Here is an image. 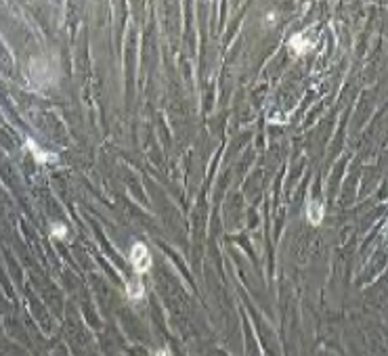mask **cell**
Here are the masks:
<instances>
[{
	"mask_svg": "<svg viewBox=\"0 0 388 356\" xmlns=\"http://www.w3.org/2000/svg\"><path fill=\"white\" fill-rule=\"evenodd\" d=\"M130 264H132L134 273H137L139 276L151 268L153 260H151V256H149V249L145 247V243H134L132 245V249H130Z\"/></svg>",
	"mask_w": 388,
	"mask_h": 356,
	"instance_id": "1",
	"label": "cell"
},
{
	"mask_svg": "<svg viewBox=\"0 0 388 356\" xmlns=\"http://www.w3.org/2000/svg\"><path fill=\"white\" fill-rule=\"evenodd\" d=\"M323 216H326L323 203L317 201V199H311V201H308V205H306V220H308V222L317 226V224H321Z\"/></svg>",
	"mask_w": 388,
	"mask_h": 356,
	"instance_id": "2",
	"label": "cell"
},
{
	"mask_svg": "<svg viewBox=\"0 0 388 356\" xmlns=\"http://www.w3.org/2000/svg\"><path fill=\"white\" fill-rule=\"evenodd\" d=\"M126 296H128V300H132V302H137V300H141L145 296V285L139 279V274L126 285Z\"/></svg>",
	"mask_w": 388,
	"mask_h": 356,
	"instance_id": "3",
	"label": "cell"
},
{
	"mask_svg": "<svg viewBox=\"0 0 388 356\" xmlns=\"http://www.w3.org/2000/svg\"><path fill=\"white\" fill-rule=\"evenodd\" d=\"M315 46V42H308L306 38H302V36H294V38H290V49L294 51L296 55H306L308 51H311Z\"/></svg>",
	"mask_w": 388,
	"mask_h": 356,
	"instance_id": "4",
	"label": "cell"
},
{
	"mask_svg": "<svg viewBox=\"0 0 388 356\" xmlns=\"http://www.w3.org/2000/svg\"><path fill=\"white\" fill-rule=\"evenodd\" d=\"M26 145H28V149H30L31 153H34V157H36V160L40 162V164H49V162H55V155H53V153H44L42 149L38 147L34 140H28Z\"/></svg>",
	"mask_w": 388,
	"mask_h": 356,
	"instance_id": "5",
	"label": "cell"
},
{
	"mask_svg": "<svg viewBox=\"0 0 388 356\" xmlns=\"http://www.w3.org/2000/svg\"><path fill=\"white\" fill-rule=\"evenodd\" d=\"M65 233H67V228H65V226H61V224L53 226V235H55V237H63Z\"/></svg>",
	"mask_w": 388,
	"mask_h": 356,
	"instance_id": "6",
	"label": "cell"
},
{
	"mask_svg": "<svg viewBox=\"0 0 388 356\" xmlns=\"http://www.w3.org/2000/svg\"><path fill=\"white\" fill-rule=\"evenodd\" d=\"M155 356H170V352L168 350H160V352H155Z\"/></svg>",
	"mask_w": 388,
	"mask_h": 356,
	"instance_id": "7",
	"label": "cell"
}]
</instances>
